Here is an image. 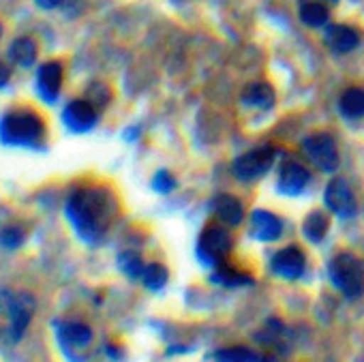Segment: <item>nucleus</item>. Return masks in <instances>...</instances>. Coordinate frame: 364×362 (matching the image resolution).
Segmentation results:
<instances>
[{"mask_svg":"<svg viewBox=\"0 0 364 362\" xmlns=\"http://www.w3.org/2000/svg\"><path fill=\"white\" fill-rule=\"evenodd\" d=\"M309 180H311L309 169L302 163L287 159V161H283V165L279 169L277 187H279V191L283 196H298V193L304 191V187L309 185Z\"/></svg>","mask_w":364,"mask_h":362,"instance_id":"10","label":"nucleus"},{"mask_svg":"<svg viewBox=\"0 0 364 362\" xmlns=\"http://www.w3.org/2000/svg\"><path fill=\"white\" fill-rule=\"evenodd\" d=\"M120 270L127 275V277H131V279H139L141 277V272H144V262H141V257L137 255V253H133V251H127V253H122L120 255Z\"/></svg>","mask_w":364,"mask_h":362,"instance_id":"25","label":"nucleus"},{"mask_svg":"<svg viewBox=\"0 0 364 362\" xmlns=\"http://www.w3.org/2000/svg\"><path fill=\"white\" fill-rule=\"evenodd\" d=\"M300 20L306 26L319 28L328 22V9L321 3H313V0H300Z\"/></svg>","mask_w":364,"mask_h":362,"instance_id":"21","label":"nucleus"},{"mask_svg":"<svg viewBox=\"0 0 364 362\" xmlns=\"http://www.w3.org/2000/svg\"><path fill=\"white\" fill-rule=\"evenodd\" d=\"M213 281L215 283H221V285H228V287H236V285H249L251 283V277L249 275H242V272H236L232 270L230 266H217V272L213 275Z\"/></svg>","mask_w":364,"mask_h":362,"instance_id":"23","label":"nucleus"},{"mask_svg":"<svg viewBox=\"0 0 364 362\" xmlns=\"http://www.w3.org/2000/svg\"><path fill=\"white\" fill-rule=\"evenodd\" d=\"M139 281L148 287V289H161L167 283V270L161 264H146L144 272L139 277Z\"/></svg>","mask_w":364,"mask_h":362,"instance_id":"22","label":"nucleus"},{"mask_svg":"<svg viewBox=\"0 0 364 362\" xmlns=\"http://www.w3.org/2000/svg\"><path fill=\"white\" fill-rule=\"evenodd\" d=\"M99 112L88 99H73L71 103H67V107L63 110V120L65 124L75 131V133H86L90 131L97 120H99Z\"/></svg>","mask_w":364,"mask_h":362,"instance_id":"8","label":"nucleus"},{"mask_svg":"<svg viewBox=\"0 0 364 362\" xmlns=\"http://www.w3.org/2000/svg\"><path fill=\"white\" fill-rule=\"evenodd\" d=\"M304 266H306V257H304V253L296 245H289V247L281 249L272 257V270H274V275H279L281 279H287V281L300 279L302 272H304Z\"/></svg>","mask_w":364,"mask_h":362,"instance_id":"12","label":"nucleus"},{"mask_svg":"<svg viewBox=\"0 0 364 362\" xmlns=\"http://www.w3.org/2000/svg\"><path fill=\"white\" fill-rule=\"evenodd\" d=\"M65 82V65L60 60H48L37 71V90L46 103H54Z\"/></svg>","mask_w":364,"mask_h":362,"instance_id":"9","label":"nucleus"},{"mask_svg":"<svg viewBox=\"0 0 364 362\" xmlns=\"http://www.w3.org/2000/svg\"><path fill=\"white\" fill-rule=\"evenodd\" d=\"M26 240V232L18 225H9L0 232V245L5 249H20Z\"/></svg>","mask_w":364,"mask_h":362,"instance_id":"26","label":"nucleus"},{"mask_svg":"<svg viewBox=\"0 0 364 362\" xmlns=\"http://www.w3.org/2000/svg\"><path fill=\"white\" fill-rule=\"evenodd\" d=\"M332 3H334V0H332Z\"/></svg>","mask_w":364,"mask_h":362,"instance_id":"32","label":"nucleus"},{"mask_svg":"<svg viewBox=\"0 0 364 362\" xmlns=\"http://www.w3.org/2000/svg\"><path fill=\"white\" fill-rule=\"evenodd\" d=\"M37 56H39V48L31 37H20L9 48L11 63H16L20 67H33L37 63Z\"/></svg>","mask_w":364,"mask_h":362,"instance_id":"17","label":"nucleus"},{"mask_svg":"<svg viewBox=\"0 0 364 362\" xmlns=\"http://www.w3.org/2000/svg\"><path fill=\"white\" fill-rule=\"evenodd\" d=\"M9 317H11V339L20 341L33 319L35 313V300L31 294H16L14 298H9Z\"/></svg>","mask_w":364,"mask_h":362,"instance_id":"11","label":"nucleus"},{"mask_svg":"<svg viewBox=\"0 0 364 362\" xmlns=\"http://www.w3.org/2000/svg\"><path fill=\"white\" fill-rule=\"evenodd\" d=\"M48 122L46 118L31 105L9 107L0 118V142L5 146H22V148H39L46 144Z\"/></svg>","mask_w":364,"mask_h":362,"instance_id":"2","label":"nucleus"},{"mask_svg":"<svg viewBox=\"0 0 364 362\" xmlns=\"http://www.w3.org/2000/svg\"><path fill=\"white\" fill-rule=\"evenodd\" d=\"M152 187H154L159 193H169V191L176 187V180H173V176H171L169 171L161 169V171L154 176V180H152Z\"/></svg>","mask_w":364,"mask_h":362,"instance_id":"28","label":"nucleus"},{"mask_svg":"<svg viewBox=\"0 0 364 362\" xmlns=\"http://www.w3.org/2000/svg\"><path fill=\"white\" fill-rule=\"evenodd\" d=\"M242 101L259 110H270L274 105V92L266 82H253L242 90Z\"/></svg>","mask_w":364,"mask_h":362,"instance_id":"18","label":"nucleus"},{"mask_svg":"<svg viewBox=\"0 0 364 362\" xmlns=\"http://www.w3.org/2000/svg\"><path fill=\"white\" fill-rule=\"evenodd\" d=\"M11 80V65L5 63V60H0V88H5Z\"/></svg>","mask_w":364,"mask_h":362,"instance_id":"29","label":"nucleus"},{"mask_svg":"<svg viewBox=\"0 0 364 362\" xmlns=\"http://www.w3.org/2000/svg\"><path fill=\"white\" fill-rule=\"evenodd\" d=\"M232 247H234V240H232V234L225 228L208 225L204 230V234L200 236L198 255L208 266H221V264H225L228 255L232 253Z\"/></svg>","mask_w":364,"mask_h":362,"instance_id":"4","label":"nucleus"},{"mask_svg":"<svg viewBox=\"0 0 364 362\" xmlns=\"http://www.w3.org/2000/svg\"><path fill=\"white\" fill-rule=\"evenodd\" d=\"M341 112L347 118H362L364 116V90L362 88H349L343 92L341 101Z\"/></svg>","mask_w":364,"mask_h":362,"instance_id":"19","label":"nucleus"},{"mask_svg":"<svg viewBox=\"0 0 364 362\" xmlns=\"http://www.w3.org/2000/svg\"><path fill=\"white\" fill-rule=\"evenodd\" d=\"M253 236L264 243H272L281 236V221L268 213V211H255L253 213Z\"/></svg>","mask_w":364,"mask_h":362,"instance_id":"15","label":"nucleus"},{"mask_svg":"<svg viewBox=\"0 0 364 362\" xmlns=\"http://www.w3.org/2000/svg\"><path fill=\"white\" fill-rule=\"evenodd\" d=\"M277 152L279 150L274 146H262V148L249 150L234 161V174L240 180H257L272 167Z\"/></svg>","mask_w":364,"mask_h":362,"instance_id":"5","label":"nucleus"},{"mask_svg":"<svg viewBox=\"0 0 364 362\" xmlns=\"http://www.w3.org/2000/svg\"><path fill=\"white\" fill-rule=\"evenodd\" d=\"M323 202H326L328 211L338 215V217H353L358 211L353 191L345 183V178H332L330 180L328 187H326V193H323Z\"/></svg>","mask_w":364,"mask_h":362,"instance_id":"7","label":"nucleus"},{"mask_svg":"<svg viewBox=\"0 0 364 362\" xmlns=\"http://www.w3.org/2000/svg\"><path fill=\"white\" fill-rule=\"evenodd\" d=\"M215 215H217V219L223 223V225H230V228H234V225H238L240 221H242V215H245V208H242V204H240V200H236L234 196H219L217 200H215Z\"/></svg>","mask_w":364,"mask_h":362,"instance_id":"16","label":"nucleus"},{"mask_svg":"<svg viewBox=\"0 0 364 362\" xmlns=\"http://www.w3.org/2000/svg\"><path fill=\"white\" fill-rule=\"evenodd\" d=\"M58 341L67 351L84 349L92 341V330L86 324H80V321H65L58 328Z\"/></svg>","mask_w":364,"mask_h":362,"instance_id":"13","label":"nucleus"},{"mask_svg":"<svg viewBox=\"0 0 364 362\" xmlns=\"http://www.w3.org/2000/svg\"><path fill=\"white\" fill-rule=\"evenodd\" d=\"M217 358H221V360H266V356L253 353V351H249L245 347H234V349L217 351Z\"/></svg>","mask_w":364,"mask_h":362,"instance_id":"27","label":"nucleus"},{"mask_svg":"<svg viewBox=\"0 0 364 362\" xmlns=\"http://www.w3.org/2000/svg\"><path fill=\"white\" fill-rule=\"evenodd\" d=\"M0 37H3V26H0Z\"/></svg>","mask_w":364,"mask_h":362,"instance_id":"31","label":"nucleus"},{"mask_svg":"<svg viewBox=\"0 0 364 362\" xmlns=\"http://www.w3.org/2000/svg\"><path fill=\"white\" fill-rule=\"evenodd\" d=\"M118 198L105 185H86L75 189L67 202V217L77 236L97 243L118 217Z\"/></svg>","mask_w":364,"mask_h":362,"instance_id":"1","label":"nucleus"},{"mask_svg":"<svg viewBox=\"0 0 364 362\" xmlns=\"http://www.w3.org/2000/svg\"><path fill=\"white\" fill-rule=\"evenodd\" d=\"M302 150L321 171H334L338 167V148L334 144V137L328 133L309 135L302 144Z\"/></svg>","mask_w":364,"mask_h":362,"instance_id":"6","label":"nucleus"},{"mask_svg":"<svg viewBox=\"0 0 364 362\" xmlns=\"http://www.w3.org/2000/svg\"><path fill=\"white\" fill-rule=\"evenodd\" d=\"M332 285L347 298H358L364 292V266L353 253H338L328 266Z\"/></svg>","mask_w":364,"mask_h":362,"instance_id":"3","label":"nucleus"},{"mask_svg":"<svg viewBox=\"0 0 364 362\" xmlns=\"http://www.w3.org/2000/svg\"><path fill=\"white\" fill-rule=\"evenodd\" d=\"M35 3H37L41 9H56V7L69 3V0H35Z\"/></svg>","mask_w":364,"mask_h":362,"instance_id":"30","label":"nucleus"},{"mask_svg":"<svg viewBox=\"0 0 364 362\" xmlns=\"http://www.w3.org/2000/svg\"><path fill=\"white\" fill-rule=\"evenodd\" d=\"M86 99L97 107V110H103L109 99H112V92H109V86H105L103 82H92L88 88H86Z\"/></svg>","mask_w":364,"mask_h":362,"instance_id":"24","label":"nucleus"},{"mask_svg":"<svg viewBox=\"0 0 364 362\" xmlns=\"http://www.w3.org/2000/svg\"><path fill=\"white\" fill-rule=\"evenodd\" d=\"M328 228H330V221H328L326 213H321V211H313L304 219V236L311 243H321L328 234Z\"/></svg>","mask_w":364,"mask_h":362,"instance_id":"20","label":"nucleus"},{"mask_svg":"<svg viewBox=\"0 0 364 362\" xmlns=\"http://www.w3.org/2000/svg\"><path fill=\"white\" fill-rule=\"evenodd\" d=\"M358 43H360V37H358V33H355L351 26L332 24V26H328V31H326V46H330L334 52L347 54V52L355 50Z\"/></svg>","mask_w":364,"mask_h":362,"instance_id":"14","label":"nucleus"}]
</instances>
